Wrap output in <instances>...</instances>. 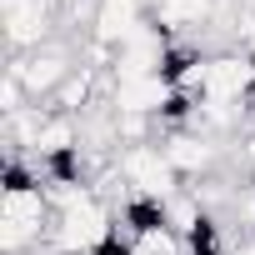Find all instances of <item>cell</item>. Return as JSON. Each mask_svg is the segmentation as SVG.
<instances>
[{
    "label": "cell",
    "instance_id": "obj_1",
    "mask_svg": "<svg viewBox=\"0 0 255 255\" xmlns=\"http://www.w3.org/2000/svg\"><path fill=\"white\" fill-rule=\"evenodd\" d=\"M55 230V205L40 175H30L20 160H10L5 175V200H0V250L5 255H30L50 240Z\"/></svg>",
    "mask_w": 255,
    "mask_h": 255
},
{
    "label": "cell",
    "instance_id": "obj_5",
    "mask_svg": "<svg viewBox=\"0 0 255 255\" xmlns=\"http://www.w3.org/2000/svg\"><path fill=\"white\" fill-rule=\"evenodd\" d=\"M255 90V65L245 50H215L210 55V75H205V100H225V105H245Z\"/></svg>",
    "mask_w": 255,
    "mask_h": 255
},
{
    "label": "cell",
    "instance_id": "obj_9",
    "mask_svg": "<svg viewBox=\"0 0 255 255\" xmlns=\"http://www.w3.org/2000/svg\"><path fill=\"white\" fill-rule=\"evenodd\" d=\"M245 55H250V65H255V35H250V40H245Z\"/></svg>",
    "mask_w": 255,
    "mask_h": 255
},
{
    "label": "cell",
    "instance_id": "obj_6",
    "mask_svg": "<svg viewBox=\"0 0 255 255\" xmlns=\"http://www.w3.org/2000/svg\"><path fill=\"white\" fill-rule=\"evenodd\" d=\"M160 150H165V160L175 165L180 180H200V175H210L215 160H220V145H215L210 135H200V130H165Z\"/></svg>",
    "mask_w": 255,
    "mask_h": 255
},
{
    "label": "cell",
    "instance_id": "obj_7",
    "mask_svg": "<svg viewBox=\"0 0 255 255\" xmlns=\"http://www.w3.org/2000/svg\"><path fill=\"white\" fill-rule=\"evenodd\" d=\"M215 15V0H155L150 5V25H160L165 35L170 30H195Z\"/></svg>",
    "mask_w": 255,
    "mask_h": 255
},
{
    "label": "cell",
    "instance_id": "obj_8",
    "mask_svg": "<svg viewBox=\"0 0 255 255\" xmlns=\"http://www.w3.org/2000/svg\"><path fill=\"white\" fill-rule=\"evenodd\" d=\"M230 255H255V240H245L240 250H230Z\"/></svg>",
    "mask_w": 255,
    "mask_h": 255
},
{
    "label": "cell",
    "instance_id": "obj_3",
    "mask_svg": "<svg viewBox=\"0 0 255 255\" xmlns=\"http://www.w3.org/2000/svg\"><path fill=\"white\" fill-rule=\"evenodd\" d=\"M5 70H15L20 85H25V95L40 105V100H50V95L65 85V75H70L75 65H70L65 45H40V50H30V55H10Z\"/></svg>",
    "mask_w": 255,
    "mask_h": 255
},
{
    "label": "cell",
    "instance_id": "obj_2",
    "mask_svg": "<svg viewBox=\"0 0 255 255\" xmlns=\"http://www.w3.org/2000/svg\"><path fill=\"white\" fill-rule=\"evenodd\" d=\"M115 175L125 180V190H130V200H170L175 190H180V175H175V165L165 160V150H160V140H150V145H125L120 155H115Z\"/></svg>",
    "mask_w": 255,
    "mask_h": 255
},
{
    "label": "cell",
    "instance_id": "obj_4",
    "mask_svg": "<svg viewBox=\"0 0 255 255\" xmlns=\"http://www.w3.org/2000/svg\"><path fill=\"white\" fill-rule=\"evenodd\" d=\"M50 25H55L50 0H10L5 5V50L10 55H30V50L50 45Z\"/></svg>",
    "mask_w": 255,
    "mask_h": 255
}]
</instances>
